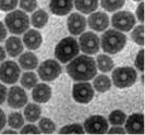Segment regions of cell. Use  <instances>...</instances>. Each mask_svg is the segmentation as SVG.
Here are the masks:
<instances>
[{
    "label": "cell",
    "mask_w": 145,
    "mask_h": 135,
    "mask_svg": "<svg viewBox=\"0 0 145 135\" xmlns=\"http://www.w3.org/2000/svg\"><path fill=\"white\" fill-rule=\"evenodd\" d=\"M67 72L74 81L86 82L97 74V67L93 58L82 55L73 58L71 62L67 65Z\"/></svg>",
    "instance_id": "obj_1"
},
{
    "label": "cell",
    "mask_w": 145,
    "mask_h": 135,
    "mask_svg": "<svg viewBox=\"0 0 145 135\" xmlns=\"http://www.w3.org/2000/svg\"><path fill=\"white\" fill-rule=\"evenodd\" d=\"M127 44V36L118 29H108L104 33L101 39V46L107 53L115 55L124 48Z\"/></svg>",
    "instance_id": "obj_2"
},
{
    "label": "cell",
    "mask_w": 145,
    "mask_h": 135,
    "mask_svg": "<svg viewBox=\"0 0 145 135\" xmlns=\"http://www.w3.org/2000/svg\"><path fill=\"white\" fill-rule=\"evenodd\" d=\"M80 46L74 37L61 39L55 48V56L61 63H68L79 55Z\"/></svg>",
    "instance_id": "obj_3"
},
{
    "label": "cell",
    "mask_w": 145,
    "mask_h": 135,
    "mask_svg": "<svg viewBox=\"0 0 145 135\" xmlns=\"http://www.w3.org/2000/svg\"><path fill=\"white\" fill-rule=\"evenodd\" d=\"M5 24L10 33L14 35H20L29 29V18L25 12L21 10H15L7 14L5 19Z\"/></svg>",
    "instance_id": "obj_4"
},
{
    "label": "cell",
    "mask_w": 145,
    "mask_h": 135,
    "mask_svg": "<svg viewBox=\"0 0 145 135\" xmlns=\"http://www.w3.org/2000/svg\"><path fill=\"white\" fill-rule=\"evenodd\" d=\"M138 80V73L131 67L117 68L112 72V82L119 88L132 86Z\"/></svg>",
    "instance_id": "obj_5"
},
{
    "label": "cell",
    "mask_w": 145,
    "mask_h": 135,
    "mask_svg": "<svg viewBox=\"0 0 145 135\" xmlns=\"http://www.w3.org/2000/svg\"><path fill=\"white\" fill-rule=\"evenodd\" d=\"M37 72L42 81L51 82L61 74V65L60 63H58V61L49 59L40 63Z\"/></svg>",
    "instance_id": "obj_6"
},
{
    "label": "cell",
    "mask_w": 145,
    "mask_h": 135,
    "mask_svg": "<svg viewBox=\"0 0 145 135\" xmlns=\"http://www.w3.org/2000/svg\"><path fill=\"white\" fill-rule=\"evenodd\" d=\"M135 18L129 11H119L112 15L111 24L120 32H129L135 25Z\"/></svg>",
    "instance_id": "obj_7"
},
{
    "label": "cell",
    "mask_w": 145,
    "mask_h": 135,
    "mask_svg": "<svg viewBox=\"0 0 145 135\" xmlns=\"http://www.w3.org/2000/svg\"><path fill=\"white\" fill-rule=\"evenodd\" d=\"M79 46L85 55H95L101 48V39L93 32H86L81 35Z\"/></svg>",
    "instance_id": "obj_8"
},
{
    "label": "cell",
    "mask_w": 145,
    "mask_h": 135,
    "mask_svg": "<svg viewBox=\"0 0 145 135\" xmlns=\"http://www.w3.org/2000/svg\"><path fill=\"white\" fill-rule=\"evenodd\" d=\"M20 67L14 61L8 60L0 67V80L6 84H14L20 78Z\"/></svg>",
    "instance_id": "obj_9"
},
{
    "label": "cell",
    "mask_w": 145,
    "mask_h": 135,
    "mask_svg": "<svg viewBox=\"0 0 145 135\" xmlns=\"http://www.w3.org/2000/svg\"><path fill=\"white\" fill-rule=\"evenodd\" d=\"M83 128L88 134H105L108 131V122L102 115H92L85 120Z\"/></svg>",
    "instance_id": "obj_10"
},
{
    "label": "cell",
    "mask_w": 145,
    "mask_h": 135,
    "mask_svg": "<svg viewBox=\"0 0 145 135\" xmlns=\"http://www.w3.org/2000/svg\"><path fill=\"white\" fill-rule=\"evenodd\" d=\"M73 98L80 104H87L94 98L93 86L87 82H79L73 85Z\"/></svg>",
    "instance_id": "obj_11"
},
{
    "label": "cell",
    "mask_w": 145,
    "mask_h": 135,
    "mask_svg": "<svg viewBox=\"0 0 145 135\" xmlns=\"http://www.w3.org/2000/svg\"><path fill=\"white\" fill-rule=\"evenodd\" d=\"M8 104L11 108L19 109L23 108L27 102V95L25 91L20 86H13L8 92Z\"/></svg>",
    "instance_id": "obj_12"
},
{
    "label": "cell",
    "mask_w": 145,
    "mask_h": 135,
    "mask_svg": "<svg viewBox=\"0 0 145 135\" xmlns=\"http://www.w3.org/2000/svg\"><path fill=\"white\" fill-rule=\"evenodd\" d=\"M88 26L96 32H103L109 26V18L105 12H93L87 19Z\"/></svg>",
    "instance_id": "obj_13"
},
{
    "label": "cell",
    "mask_w": 145,
    "mask_h": 135,
    "mask_svg": "<svg viewBox=\"0 0 145 135\" xmlns=\"http://www.w3.org/2000/svg\"><path fill=\"white\" fill-rule=\"evenodd\" d=\"M125 123V132L130 134H143L144 125H143V114L133 113L124 121Z\"/></svg>",
    "instance_id": "obj_14"
},
{
    "label": "cell",
    "mask_w": 145,
    "mask_h": 135,
    "mask_svg": "<svg viewBox=\"0 0 145 135\" xmlns=\"http://www.w3.org/2000/svg\"><path fill=\"white\" fill-rule=\"evenodd\" d=\"M86 27V19L80 13H72L68 18V29L72 35H81Z\"/></svg>",
    "instance_id": "obj_15"
},
{
    "label": "cell",
    "mask_w": 145,
    "mask_h": 135,
    "mask_svg": "<svg viewBox=\"0 0 145 135\" xmlns=\"http://www.w3.org/2000/svg\"><path fill=\"white\" fill-rule=\"evenodd\" d=\"M74 0H50L49 9L56 15H67L71 12Z\"/></svg>",
    "instance_id": "obj_16"
},
{
    "label": "cell",
    "mask_w": 145,
    "mask_h": 135,
    "mask_svg": "<svg viewBox=\"0 0 145 135\" xmlns=\"http://www.w3.org/2000/svg\"><path fill=\"white\" fill-rule=\"evenodd\" d=\"M32 98L38 104L47 102L51 98V88L47 84H36L33 87Z\"/></svg>",
    "instance_id": "obj_17"
},
{
    "label": "cell",
    "mask_w": 145,
    "mask_h": 135,
    "mask_svg": "<svg viewBox=\"0 0 145 135\" xmlns=\"http://www.w3.org/2000/svg\"><path fill=\"white\" fill-rule=\"evenodd\" d=\"M23 43L29 50L38 49L43 43L42 34L36 29H27L23 36Z\"/></svg>",
    "instance_id": "obj_18"
},
{
    "label": "cell",
    "mask_w": 145,
    "mask_h": 135,
    "mask_svg": "<svg viewBox=\"0 0 145 135\" xmlns=\"http://www.w3.org/2000/svg\"><path fill=\"white\" fill-rule=\"evenodd\" d=\"M23 43L19 37L11 36L6 40V51L7 53L12 58L18 57L23 52Z\"/></svg>",
    "instance_id": "obj_19"
},
{
    "label": "cell",
    "mask_w": 145,
    "mask_h": 135,
    "mask_svg": "<svg viewBox=\"0 0 145 135\" xmlns=\"http://www.w3.org/2000/svg\"><path fill=\"white\" fill-rule=\"evenodd\" d=\"M19 63L20 67L24 70H33L38 67V59L32 52H24L19 58Z\"/></svg>",
    "instance_id": "obj_20"
},
{
    "label": "cell",
    "mask_w": 145,
    "mask_h": 135,
    "mask_svg": "<svg viewBox=\"0 0 145 135\" xmlns=\"http://www.w3.org/2000/svg\"><path fill=\"white\" fill-rule=\"evenodd\" d=\"M73 5H75L78 11L84 14H89L97 9L98 0H75L73 1Z\"/></svg>",
    "instance_id": "obj_21"
},
{
    "label": "cell",
    "mask_w": 145,
    "mask_h": 135,
    "mask_svg": "<svg viewBox=\"0 0 145 135\" xmlns=\"http://www.w3.org/2000/svg\"><path fill=\"white\" fill-rule=\"evenodd\" d=\"M42 109L36 104H29L24 109V117L29 122H35L40 118Z\"/></svg>",
    "instance_id": "obj_22"
},
{
    "label": "cell",
    "mask_w": 145,
    "mask_h": 135,
    "mask_svg": "<svg viewBox=\"0 0 145 135\" xmlns=\"http://www.w3.org/2000/svg\"><path fill=\"white\" fill-rule=\"evenodd\" d=\"M96 67L99 69V71L107 73V72H110L114 69L115 63H114V60L109 56H107V55H99L97 57V60H96Z\"/></svg>",
    "instance_id": "obj_23"
},
{
    "label": "cell",
    "mask_w": 145,
    "mask_h": 135,
    "mask_svg": "<svg viewBox=\"0 0 145 135\" xmlns=\"http://www.w3.org/2000/svg\"><path fill=\"white\" fill-rule=\"evenodd\" d=\"M32 25L36 29H43L48 22V14L44 10H37L32 14Z\"/></svg>",
    "instance_id": "obj_24"
},
{
    "label": "cell",
    "mask_w": 145,
    "mask_h": 135,
    "mask_svg": "<svg viewBox=\"0 0 145 135\" xmlns=\"http://www.w3.org/2000/svg\"><path fill=\"white\" fill-rule=\"evenodd\" d=\"M94 88L99 93H105L111 87V81L108 76L106 75H98L97 78L94 80Z\"/></svg>",
    "instance_id": "obj_25"
},
{
    "label": "cell",
    "mask_w": 145,
    "mask_h": 135,
    "mask_svg": "<svg viewBox=\"0 0 145 135\" xmlns=\"http://www.w3.org/2000/svg\"><path fill=\"white\" fill-rule=\"evenodd\" d=\"M20 82H21L23 87H25L27 89H32L37 84L38 80H37L36 74L34 72H25V73H23V75L21 76V81Z\"/></svg>",
    "instance_id": "obj_26"
},
{
    "label": "cell",
    "mask_w": 145,
    "mask_h": 135,
    "mask_svg": "<svg viewBox=\"0 0 145 135\" xmlns=\"http://www.w3.org/2000/svg\"><path fill=\"white\" fill-rule=\"evenodd\" d=\"M125 0H101L102 8L105 9L106 11L114 12L123 7Z\"/></svg>",
    "instance_id": "obj_27"
},
{
    "label": "cell",
    "mask_w": 145,
    "mask_h": 135,
    "mask_svg": "<svg viewBox=\"0 0 145 135\" xmlns=\"http://www.w3.org/2000/svg\"><path fill=\"white\" fill-rule=\"evenodd\" d=\"M8 123H9L11 128L18 130V128H21L23 127L24 118H23L22 113H20V112H12L8 117Z\"/></svg>",
    "instance_id": "obj_28"
},
{
    "label": "cell",
    "mask_w": 145,
    "mask_h": 135,
    "mask_svg": "<svg viewBox=\"0 0 145 135\" xmlns=\"http://www.w3.org/2000/svg\"><path fill=\"white\" fill-rule=\"evenodd\" d=\"M125 119H127V115L121 110H114L108 117V121L112 125H122Z\"/></svg>",
    "instance_id": "obj_29"
},
{
    "label": "cell",
    "mask_w": 145,
    "mask_h": 135,
    "mask_svg": "<svg viewBox=\"0 0 145 135\" xmlns=\"http://www.w3.org/2000/svg\"><path fill=\"white\" fill-rule=\"evenodd\" d=\"M38 128L40 130V132H43L45 134H51V133H54L56 131V125H55V123L50 119L43 118L39 121Z\"/></svg>",
    "instance_id": "obj_30"
},
{
    "label": "cell",
    "mask_w": 145,
    "mask_h": 135,
    "mask_svg": "<svg viewBox=\"0 0 145 135\" xmlns=\"http://www.w3.org/2000/svg\"><path fill=\"white\" fill-rule=\"evenodd\" d=\"M131 37L134 43H137L140 46H143V44H144V26L138 25L137 27H134L132 34H131Z\"/></svg>",
    "instance_id": "obj_31"
},
{
    "label": "cell",
    "mask_w": 145,
    "mask_h": 135,
    "mask_svg": "<svg viewBox=\"0 0 145 135\" xmlns=\"http://www.w3.org/2000/svg\"><path fill=\"white\" fill-rule=\"evenodd\" d=\"M83 133H84V128L78 123L65 125L60 130V134H83Z\"/></svg>",
    "instance_id": "obj_32"
},
{
    "label": "cell",
    "mask_w": 145,
    "mask_h": 135,
    "mask_svg": "<svg viewBox=\"0 0 145 135\" xmlns=\"http://www.w3.org/2000/svg\"><path fill=\"white\" fill-rule=\"evenodd\" d=\"M20 7L26 12H32L37 8L36 0H20Z\"/></svg>",
    "instance_id": "obj_33"
},
{
    "label": "cell",
    "mask_w": 145,
    "mask_h": 135,
    "mask_svg": "<svg viewBox=\"0 0 145 135\" xmlns=\"http://www.w3.org/2000/svg\"><path fill=\"white\" fill-rule=\"evenodd\" d=\"M18 6V0H0L1 11H11Z\"/></svg>",
    "instance_id": "obj_34"
},
{
    "label": "cell",
    "mask_w": 145,
    "mask_h": 135,
    "mask_svg": "<svg viewBox=\"0 0 145 135\" xmlns=\"http://www.w3.org/2000/svg\"><path fill=\"white\" fill-rule=\"evenodd\" d=\"M21 134H39L40 130L35 127L34 124H27L21 128Z\"/></svg>",
    "instance_id": "obj_35"
},
{
    "label": "cell",
    "mask_w": 145,
    "mask_h": 135,
    "mask_svg": "<svg viewBox=\"0 0 145 135\" xmlns=\"http://www.w3.org/2000/svg\"><path fill=\"white\" fill-rule=\"evenodd\" d=\"M143 53H144V51L143 49H141L138 51V56L135 58V61H134V65L137 67L138 71L141 72H143Z\"/></svg>",
    "instance_id": "obj_36"
},
{
    "label": "cell",
    "mask_w": 145,
    "mask_h": 135,
    "mask_svg": "<svg viewBox=\"0 0 145 135\" xmlns=\"http://www.w3.org/2000/svg\"><path fill=\"white\" fill-rule=\"evenodd\" d=\"M107 132H109V134H124L125 130L121 128V125H114V128L108 130Z\"/></svg>",
    "instance_id": "obj_37"
},
{
    "label": "cell",
    "mask_w": 145,
    "mask_h": 135,
    "mask_svg": "<svg viewBox=\"0 0 145 135\" xmlns=\"http://www.w3.org/2000/svg\"><path fill=\"white\" fill-rule=\"evenodd\" d=\"M6 98H7V88L3 84L0 83V105L5 102Z\"/></svg>",
    "instance_id": "obj_38"
},
{
    "label": "cell",
    "mask_w": 145,
    "mask_h": 135,
    "mask_svg": "<svg viewBox=\"0 0 145 135\" xmlns=\"http://www.w3.org/2000/svg\"><path fill=\"white\" fill-rule=\"evenodd\" d=\"M7 37V29H6V25L0 22V42H3Z\"/></svg>",
    "instance_id": "obj_39"
},
{
    "label": "cell",
    "mask_w": 145,
    "mask_h": 135,
    "mask_svg": "<svg viewBox=\"0 0 145 135\" xmlns=\"http://www.w3.org/2000/svg\"><path fill=\"white\" fill-rule=\"evenodd\" d=\"M137 16H138V20L140 22H143V2L140 3V6L137 9Z\"/></svg>",
    "instance_id": "obj_40"
},
{
    "label": "cell",
    "mask_w": 145,
    "mask_h": 135,
    "mask_svg": "<svg viewBox=\"0 0 145 135\" xmlns=\"http://www.w3.org/2000/svg\"><path fill=\"white\" fill-rule=\"evenodd\" d=\"M6 122H7V118H6V114L5 112L0 109V131L2 130V128H5V125H6Z\"/></svg>",
    "instance_id": "obj_41"
},
{
    "label": "cell",
    "mask_w": 145,
    "mask_h": 135,
    "mask_svg": "<svg viewBox=\"0 0 145 135\" xmlns=\"http://www.w3.org/2000/svg\"><path fill=\"white\" fill-rule=\"evenodd\" d=\"M6 50L2 46H0V61H3L6 59Z\"/></svg>",
    "instance_id": "obj_42"
},
{
    "label": "cell",
    "mask_w": 145,
    "mask_h": 135,
    "mask_svg": "<svg viewBox=\"0 0 145 135\" xmlns=\"http://www.w3.org/2000/svg\"><path fill=\"white\" fill-rule=\"evenodd\" d=\"M2 134H16V132L14 131V128L13 130H5Z\"/></svg>",
    "instance_id": "obj_43"
},
{
    "label": "cell",
    "mask_w": 145,
    "mask_h": 135,
    "mask_svg": "<svg viewBox=\"0 0 145 135\" xmlns=\"http://www.w3.org/2000/svg\"><path fill=\"white\" fill-rule=\"evenodd\" d=\"M134 1H142V0H134Z\"/></svg>",
    "instance_id": "obj_44"
}]
</instances>
